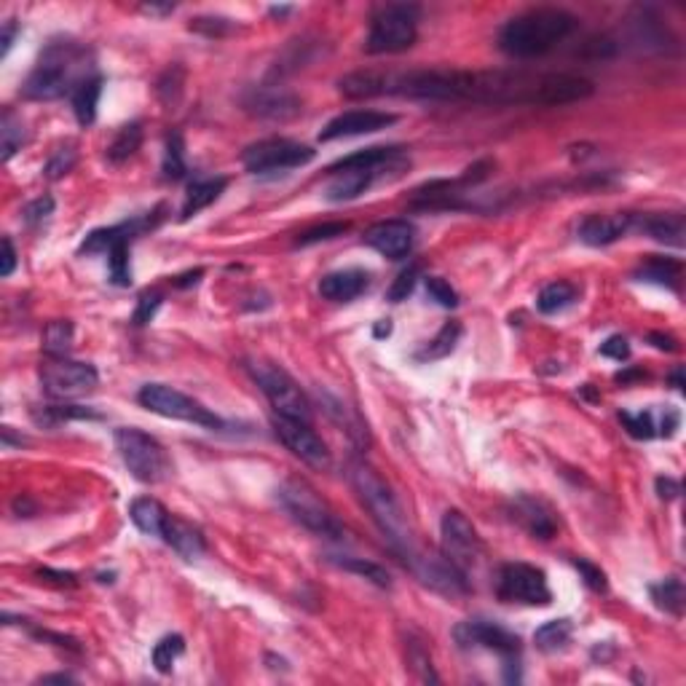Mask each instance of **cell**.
Wrapping results in <instances>:
<instances>
[{
	"mask_svg": "<svg viewBox=\"0 0 686 686\" xmlns=\"http://www.w3.org/2000/svg\"><path fill=\"white\" fill-rule=\"evenodd\" d=\"M16 268V249L8 236H3V257H0V276H11Z\"/></svg>",
	"mask_w": 686,
	"mask_h": 686,
	"instance_id": "obj_53",
	"label": "cell"
},
{
	"mask_svg": "<svg viewBox=\"0 0 686 686\" xmlns=\"http://www.w3.org/2000/svg\"><path fill=\"white\" fill-rule=\"evenodd\" d=\"M343 97H408L435 103L477 105H539L558 108L592 97V84L573 73H515V70H458L432 68L408 73L357 70L338 81Z\"/></svg>",
	"mask_w": 686,
	"mask_h": 686,
	"instance_id": "obj_1",
	"label": "cell"
},
{
	"mask_svg": "<svg viewBox=\"0 0 686 686\" xmlns=\"http://www.w3.org/2000/svg\"><path fill=\"white\" fill-rule=\"evenodd\" d=\"M252 108H255L257 115H268V118H287V115H295L301 111L295 97L279 95V92H260V95H255Z\"/></svg>",
	"mask_w": 686,
	"mask_h": 686,
	"instance_id": "obj_35",
	"label": "cell"
},
{
	"mask_svg": "<svg viewBox=\"0 0 686 686\" xmlns=\"http://www.w3.org/2000/svg\"><path fill=\"white\" fill-rule=\"evenodd\" d=\"M389 333H392L389 320H381V325H375V338H384V336H389Z\"/></svg>",
	"mask_w": 686,
	"mask_h": 686,
	"instance_id": "obj_60",
	"label": "cell"
},
{
	"mask_svg": "<svg viewBox=\"0 0 686 686\" xmlns=\"http://www.w3.org/2000/svg\"><path fill=\"white\" fill-rule=\"evenodd\" d=\"M351 485L357 491V496L362 499V504L367 507V512L373 515V520L378 523V528L384 531V537L389 539L392 550L408 564L419 547L408 531V520H405V512L400 507V501L394 499L392 488L384 483V477L365 461H354L351 464Z\"/></svg>",
	"mask_w": 686,
	"mask_h": 686,
	"instance_id": "obj_4",
	"label": "cell"
},
{
	"mask_svg": "<svg viewBox=\"0 0 686 686\" xmlns=\"http://www.w3.org/2000/svg\"><path fill=\"white\" fill-rule=\"evenodd\" d=\"M183 652H185L183 636H164V638L153 646V665H156V671H158V673H169Z\"/></svg>",
	"mask_w": 686,
	"mask_h": 686,
	"instance_id": "obj_38",
	"label": "cell"
},
{
	"mask_svg": "<svg viewBox=\"0 0 686 686\" xmlns=\"http://www.w3.org/2000/svg\"><path fill=\"white\" fill-rule=\"evenodd\" d=\"M657 493H660V499H676L681 493V485L671 477H660L657 480Z\"/></svg>",
	"mask_w": 686,
	"mask_h": 686,
	"instance_id": "obj_54",
	"label": "cell"
},
{
	"mask_svg": "<svg viewBox=\"0 0 686 686\" xmlns=\"http://www.w3.org/2000/svg\"><path fill=\"white\" fill-rule=\"evenodd\" d=\"M164 177L167 180H180L185 177L188 172V164H185V142H183V134L180 131H172L167 137V148H164Z\"/></svg>",
	"mask_w": 686,
	"mask_h": 686,
	"instance_id": "obj_36",
	"label": "cell"
},
{
	"mask_svg": "<svg viewBox=\"0 0 686 686\" xmlns=\"http://www.w3.org/2000/svg\"><path fill=\"white\" fill-rule=\"evenodd\" d=\"M142 11H145V14H172L175 5H172V3H167V5H153V3H150V5H142Z\"/></svg>",
	"mask_w": 686,
	"mask_h": 686,
	"instance_id": "obj_58",
	"label": "cell"
},
{
	"mask_svg": "<svg viewBox=\"0 0 686 686\" xmlns=\"http://www.w3.org/2000/svg\"><path fill=\"white\" fill-rule=\"evenodd\" d=\"M649 592H652V600H654L657 609H663L673 617H681V611H684V584H681L679 576H671V579H663V582L652 584Z\"/></svg>",
	"mask_w": 686,
	"mask_h": 686,
	"instance_id": "obj_31",
	"label": "cell"
},
{
	"mask_svg": "<svg viewBox=\"0 0 686 686\" xmlns=\"http://www.w3.org/2000/svg\"><path fill=\"white\" fill-rule=\"evenodd\" d=\"M671 381H673L676 389H684V367H676L673 375H671Z\"/></svg>",
	"mask_w": 686,
	"mask_h": 686,
	"instance_id": "obj_61",
	"label": "cell"
},
{
	"mask_svg": "<svg viewBox=\"0 0 686 686\" xmlns=\"http://www.w3.org/2000/svg\"><path fill=\"white\" fill-rule=\"evenodd\" d=\"M427 293L435 303H440L443 309H456L458 306V293L440 276H429L427 279Z\"/></svg>",
	"mask_w": 686,
	"mask_h": 686,
	"instance_id": "obj_44",
	"label": "cell"
},
{
	"mask_svg": "<svg viewBox=\"0 0 686 686\" xmlns=\"http://www.w3.org/2000/svg\"><path fill=\"white\" fill-rule=\"evenodd\" d=\"M0 140H3V161H11V156L22 148L24 142V126L22 118L5 111L3 121H0Z\"/></svg>",
	"mask_w": 686,
	"mask_h": 686,
	"instance_id": "obj_39",
	"label": "cell"
},
{
	"mask_svg": "<svg viewBox=\"0 0 686 686\" xmlns=\"http://www.w3.org/2000/svg\"><path fill=\"white\" fill-rule=\"evenodd\" d=\"M458 338H461V325H458V322H446V325L440 328V333H438L432 341L424 343V346L416 351V359H419V362L446 359V357L456 348Z\"/></svg>",
	"mask_w": 686,
	"mask_h": 686,
	"instance_id": "obj_29",
	"label": "cell"
},
{
	"mask_svg": "<svg viewBox=\"0 0 686 686\" xmlns=\"http://www.w3.org/2000/svg\"><path fill=\"white\" fill-rule=\"evenodd\" d=\"M161 306V295L158 293H145L140 301H137V309H134V325H148L156 311Z\"/></svg>",
	"mask_w": 686,
	"mask_h": 686,
	"instance_id": "obj_47",
	"label": "cell"
},
{
	"mask_svg": "<svg viewBox=\"0 0 686 686\" xmlns=\"http://www.w3.org/2000/svg\"><path fill=\"white\" fill-rule=\"evenodd\" d=\"M252 378L257 381L260 392L268 397V402L274 405L276 416L284 419H295V421H306L311 424V405L306 400V394L301 392V386L274 362H252L249 365Z\"/></svg>",
	"mask_w": 686,
	"mask_h": 686,
	"instance_id": "obj_11",
	"label": "cell"
},
{
	"mask_svg": "<svg viewBox=\"0 0 686 686\" xmlns=\"http://www.w3.org/2000/svg\"><path fill=\"white\" fill-rule=\"evenodd\" d=\"M230 24L229 19H194V24H191V30H196V32H204V35H210V38H221V35H226L230 32Z\"/></svg>",
	"mask_w": 686,
	"mask_h": 686,
	"instance_id": "obj_51",
	"label": "cell"
},
{
	"mask_svg": "<svg viewBox=\"0 0 686 686\" xmlns=\"http://www.w3.org/2000/svg\"><path fill=\"white\" fill-rule=\"evenodd\" d=\"M32 419L43 427H57L62 421H84V419H103L100 413H95L92 408H81V405H46L32 411Z\"/></svg>",
	"mask_w": 686,
	"mask_h": 686,
	"instance_id": "obj_32",
	"label": "cell"
},
{
	"mask_svg": "<svg viewBox=\"0 0 686 686\" xmlns=\"http://www.w3.org/2000/svg\"><path fill=\"white\" fill-rule=\"evenodd\" d=\"M649 343L654 346V348H660V351H676L679 348V343L673 336H665V333H652L649 336Z\"/></svg>",
	"mask_w": 686,
	"mask_h": 686,
	"instance_id": "obj_55",
	"label": "cell"
},
{
	"mask_svg": "<svg viewBox=\"0 0 686 686\" xmlns=\"http://www.w3.org/2000/svg\"><path fill=\"white\" fill-rule=\"evenodd\" d=\"M419 279H421V266H419V263H411L405 271H400V274H397V279H394V284L389 287L386 298H389L392 303H400V301H405V298H408V295L416 290Z\"/></svg>",
	"mask_w": 686,
	"mask_h": 686,
	"instance_id": "obj_42",
	"label": "cell"
},
{
	"mask_svg": "<svg viewBox=\"0 0 686 686\" xmlns=\"http://www.w3.org/2000/svg\"><path fill=\"white\" fill-rule=\"evenodd\" d=\"M100 384V373L89 362H76L68 357H51L41 365V386L54 400H76L89 394Z\"/></svg>",
	"mask_w": 686,
	"mask_h": 686,
	"instance_id": "obj_14",
	"label": "cell"
},
{
	"mask_svg": "<svg viewBox=\"0 0 686 686\" xmlns=\"http://www.w3.org/2000/svg\"><path fill=\"white\" fill-rule=\"evenodd\" d=\"M400 169H405V156L400 148H365L330 167L325 199L333 204L354 202L365 191H370L375 180L389 177V172L397 177Z\"/></svg>",
	"mask_w": 686,
	"mask_h": 686,
	"instance_id": "obj_5",
	"label": "cell"
},
{
	"mask_svg": "<svg viewBox=\"0 0 686 686\" xmlns=\"http://www.w3.org/2000/svg\"><path fill=\"white\" fill-rule=\"evenodd\" d=\"M392 123H397V115L394 113H384V111H348V113L336 115L320 131V140L322 142H333V140H343V137L375 134L381 129H389Z\"/></svg>",
	"mask_w": 686,
	"mask_h": 686,
	"instance_id": "obj_18",
	"label": "cell"
},
{
	"mask_svg": "<svg viewBox=\"0 0 686 686\" xmlns=\"http://www.w3.org/2000/svg\"><path fill=\"white\" fill-rule=\"evenodd\" d=\"M576 295H579L576 287L569 284V282H553V284H547V287L539 293L537 309H539L542 314H547V317L561 314V311H566L569 306H573Z\"/></svg>",
	"mask_w": 686,
	"mask_h": 686,
	"instance_id": "obj_30",
	"label": "cell"
},
{
	"mask_svg": "<svg viewBox=\"0 0 686 686\" xmlns=\"http://www.w3.org/2000/svg\"><path fill=\"white\" fill-rule=\"evenodd\" d=\"M458 646L464 649H491L504 660L507 681H518V665H520V641L518 636H512L510 630H504L501 625L491 622V619H466L461 622L456 630Z\"/></svg>",
	"mask_w": 686,
	"mask_h": 686,
	"instance_id": "obj_12",
	"label": "cell"
},
{
	"mask_svg": "<svg viewBox=\"0 0 686 686\" xmlns=\"http://www.w3.org/2000/svg\"><path fill=\"white\" fill-rule=\"evenodd\" d=\"M512 520H518L534 539H553L558 531L555 512L534 496H515L512 499Z\"/></svg>",
	"mask_w": 686,
	"mask_h": 686,
	"instance_id": "obj_20",
	"label": "cell"
},
{
	"mask_svg": "<svg viewBox=\"0 0 686 686\" xmlns=\"http://www.w3.org/2000/svg\"><path fill=\"white\" fill-rule=\"evenodd\" d=\"M76 167V150L73 148H59L51 161L46 164V177L49 180H59L62 175H68Z\"/></svg>",
	"mask_w": 686,
	"mask_h": 686,
	"instance_id": "obj_45",
	"label": "cell"
},
{
	"mask_svg": "<svg viewBox=\"0 0 686 686\" xmlns=\"http://www.w3.org/2000/svg\"><path fill=\"white\" fill-rule=\"evenodd\" d=\"M636 215L627 212H609V215H590L579 226V239L590 247H606L622 239L627 230L636 229Z\"/></svg>",
	"mask_w": 686,
	"mask_h": 686,
	"instance_id": "obj_21",
	"label": "cell"
},
{
	"mask_svg": "<svg viewBox=\"0 0 686 686\" xmlns=\"http://www.w3.org/2000/svg\"><path fill=\"white\" fill-rule=\"evenodd\" d=\"M129 515H131L134 526H137L142 534H148V537H158V539H161L164 526H167V520H169V512L164 510V504H161V501H156V499H150V496L134 499V501H131V507H129Z\"/></svg>",
	"mask_w": 686,
	"mask_h": 686,
	"instance_id": "obj_25",
	"label": "cell"
},
{
	"mask_svg": "<svg viewBox=\"0 0 686 686\" xmlns=\"http://www.w3.org/2000/svg\"><path fill=\"white\" fill-rule=\"evenodd\" d=\"M314 161V150L303 142L284 140V137H271L252 142L241 153V164L252 175H266V172H284V169H298Z\"/></svg>",
	"mask_w": 686,
	"mask_h": 686,
	"instance_id": "obj_13",
	"label": "cell"
},
{
	"mask_svg": "<svg viewBox=\"0 0 686 686\" xmlns=\"http://www.w3.org/2000/svg\"><path fill=\"white\" fill-rule=\"evenodd\" d=\"M346 230H348V223H325V226L303 230V233L295 239V247H311V244H320V241H328V239L343 236Z\"/></svg>",
	"mask_w": 686,
	"mask_h": 686,
	"instance_id": "obj_43",
	"label": "cell"
},
{
	"mask_svg": "<svg viewBox=\"0 0 686 686\" xmlns=\"http://www.w3.org/2000/svg\"><path fill=\"white\" fill-rule=\"evenodd\" d=\"M229 180L226 177H207V180H196L188 185V194H185V202H183V210H180V221H191L196 218L202 210H207L210 204H215L223 191H226Z\"/></svg>",
	"mask_w": 686,
	"mask_h": 686,
	"instance_id": "obj_24",
	"label": "cell"
},
{
	"mask_svg": "<svg viewBox=\"0 0 686 686\" xmlns=\"http://www.w3.org/2000/svg\"><path fill=\"white\" fill-rule=\"evenodd\" d=\"M202 274H204V271H202V268H196L194 274H185V276H180V279H177L175 284H177V287H188V284H196Z\"/></svg>",
	"mask_w": 686,
	"mask_h": 686,
	"instance_id": "obj_57",
	"label": "cell"
},
{
	"mask_svg": "<svg viewBox=\"0 0 686 686\" xmlns=\"http://www.w3.org/2000/svg\"><path fill=\"white\" fill-rule=\"evenodd\" d=\"M279 501L282 507L309 531L328 537V539H341L343 528L330 512V507L317 496V491L303 483V480H287L279 485Z\"/></svg>",
	"mask_w": 686,
	"mask_h": 686,
	"instance_id": "obj_10",
	"label": "cell"
},
{
	"mask_svg": "<svg viewBox=\"0 0 686 686\" xmlns=\"http://www.w3.org/2000/svg\"><path fill=\"white\" fill-rule=\"evenodd\" d=\"M161 539H164L175 553H180L185 561H196V558H202V555L207 553V542H204L202 531L194 528V526H188L185 520L172 518V515H169V520H167V526H164Z\"/></svg>",
	"mask_w": 686,
	"mask_h": 686,
	"instance_id": "obj_23",
	"label": "cell"
},
{
	"mask_svg": "<svg viewBox=\"0 0 686 686\" xmlns=\"http://www.w3.org/2000/svg\"><path fill=\"white\" fill-rule=\"evenodd\" d=\"M73 325L68 320H57V322H49L46 330H43V348L49 357H68L70 346H73Z\"/></svg>",
	"mask_w": 686,
	"mask_h": 686,
	"instance_id": "obj_37",
	"label": "cell"
},
{
	"mask_svg": "<svg viewBox=\"0 0 686 686\" xmlns=\"http://www.w3.org/2000/svg\"><path fill=\"white\" fill-rule=\"evenodd\" d=\"M411 663H413V668L419 671V676H421V681H440L438 676H435V671H432V660H429V654L424 652V646L421 644H411Z\"/></svg>",
	"mask_w": 686,
	"mask_h": 686,
	"instance_id": "obj_48",
	"label": "cell"
},
{
	"mask_svg": "<svg viewBox=\"0 0 686 686\" xmlns=\"http://www.w3.org/2000/svg\"><path fill=\"white\" fill-rule=\"evenodd\" d=\"M573 566H576V572L582 573V579L590 590H595V592L606 590V573L600 572L598 566H592L590 561H573Z\"/></svg>",
	"mask_w": 686,
	"mask_h": 686,
	"instance_id": "obj_49",
	"label": "cell"
},
{
	"mask_svg": "<svg viewBox=\"0 0 686 686\" xmlns=\"http://www.w3.org/2000/svg\"><path fill=\"white\" fill-rule=\"evenodd\" d=\"M636 276L641 282H654V284H671V287H676L679 276H681V263L679 260H668V257H652V260H646L638 268Z\"/></svg>",
	"mask_w": 686,
	"mask_h": 686,
	"instance_id": "obj_34",
	"label": "cell"
},
{
	"mask_svg": "<svg viewBox=\"0 0 686 686\" xmlns=\"http://www.w3.org/2000/svg\"><path fill=\"white\" fill-rule=\"evenodd\" d=\"M274 429H276L279 440H282L295 456L303 458L306 464H311V466H317V469H322V466L330 464V451H328V446L322 443V438L311 429V424L276 416V419H274Z\"/></svg>",
	"mask_w": 686,
	"mask_h": 686,
	"instance_id": "obj_17",
	"label": "cell"
},
{
	"mask_svg": "<svg viewBox=\"0 0 686 686\" xmlns=\"http://www.w3.org/2000/svg\"><path fill=\"white\" fill-rule=\"evenodd\" d=\"M421 8L413 3H389L378 8L370 19V32L365 41L367 54H400L408 51L419 38Z\"/></svg>",
	"mask_w": 686,
	"mask_h": 686,
	"instance_id": "obj_6",
	"label": "cell"
},
{
	"mask_svg": "<svg viewBox=\"0 0 686 686\" xmlns=\"http://www.w3.org/2000/svg\"><path fill=\"white\" fill-rule=\"evenodd\" d=\"M636 226L646 230L654 241L671 244V247H684V215L671 212V215H646L636 221Z\"/></svg>",
	"mask_w": 686,
	"mask_h": 686,
	"instance_id": "obj_26",
	"label": "cell"
},
{
	"mask_svg": "<svg viewBox=\"0 0 686 686\" xmlns=\"http://www.w3.org/2000/svg\"><path fill=\"white\" fill-rule=\"evenodd\" d=\"M496 595L504 603L523 606H547L553 600L547 573L528 564H504L496 576Z\"/></svg>",
	"mask_w": 686,
	"mask_h": 686,
	"instance_id": "obj_15",
	"label": "cell"
},
{
	"mask_svg": "<svg viewBox=\"0 0 686 686\" xmlns=\"http://www.w3.org/2000/svg\"><path fill=\"white\" fill-rule=\"evenodd\" d=\"M413 241H416V229L408 221H384L365 233V244L389 260L408 257L413 249Z\"/></svg>",
	"mask_w": 686,
	"mask_h": 686,
	"instance_id": "obj_19",
	"label": "cell"
},
{
	"mask_svg": "<svg viewBox=\"0 0 686 686\" xmlns=\"http://www.w3.org/2000/svg\"><path fill=\"white\" fill-rule=\"evenodd\" d=\"M145 229H153L150 215L126 221L121 226H111V229H97L92 230L84 244L81 252L84 255H108V266H111V279L118 287H129L131 284V266H129V244L137 233H142Z\"/></svg>",
	"mask_w": 686,
	"mask_h": 686,
	"instance_id": "obj_8",
	"label": "cell"
},
{
	"mask_svg": "<svg viewBox=\"0 0 686 686\" xmlns=\"http://www.w3.org/2000/svg\"><path fill=\"white\" fill-rule=\"evenodd\" d=\"M290 11H293L290 5H282V8H279V5H274V8H271V14H274V16H284V14H290Z\"/></svg>",
	"mask_w": 686,
	"mask_h": 686,
	"instance_id": "obj_62",
	"label": "cell"
},
{
	"mask_svg": "<svg viewBox=\"0 0 686 686\" xmlns=\"http://www.w3.org/2000/svg\"><path fill=\"white\" fill-rule=\"evenodd\" d=\"M14 32H16V22L8 19L5 27H3V57L8 54V49H11V43H14Z\"/></svg>",
	"mask_w": 686,
	"mask_h": 686,
	"instance_id": "obj_56",
	"label": "cell"
},
{
	"mask_svg": "<svg viewBox=\"0 0 686 686\" xmlns=\"http://www.w3.org/2000/svg\"><path fill=\"white\" fill-rule=\"evenodd\" d=\"M600 354L609 357V359L625 362V359H630V343H627V338H622V336H611V338H606V341L600 343Z\"/></svg>",
	"mask_w": 686,
	"mask_h": 686,
	"instance_id": "obj_50",
	"label": "cell"
},
{
	"mask_svg": "<svg viewBox=\"0 0 686 686\" xmlns=\"http://www.w3.org/2000/svg\"><path fill=\"white\" fill-rule=\"evenodd\" d=\"M140 145H142V123H126V126H121L118 129V134H115V140L108 145V161L111 164H123V161H129L137 150H140Z\"/></svg>",
	"mask_w": 686,
	"mask_h": 686,
	"instance_id": "obj_33",
	"label": "cell"
},
{
	"mask_svg": "<svg viewBox=\"0 0 686 686\" xmlns=\"http://www.w3.org/2000/svg\"><path fill=\"white\" fill-rule=\"evenodd\" d=\"M41 684H73V679L65 676V673H59V676H46V679H41Z\"/></svg>",
	"mask_w": 686,
	"mask_h": 686,
	"instance_id": "obj_59",
	"label": "cell"
},
{
	"mask_svg": "<svg viewBox=\"0 0 686 686\" xmlns=\"http://www.w3.org/2000/svg\"><path fill=\"white\" fill-rule=\"evenodd\" d=\"M100 97H103V78L92 76L89 81H84L76 92H73V113L78 118L81 126H92L97 118V108H100Z\"/></svg>",
	"mask_w": 686,
	"mask_h": 686,
	"instance_id": "obj_27",
	"label": "cell"
},
{
	"mask_svg": "<svg viewBox=\"0 0 686 686\" xmlns=\"http://www.w3.org/2000/svg\"><path fill=\"white\" fill-rule=\"evenodd\" d=\"M572 619H553V622H545L537 633H534V644L547 652V654H555V652H564L572 641Z\"/></svg>",
	"mask_w": 686,
	"mask_h": 686,
	"instance_id": "obj_28",
	"label": "cell"
},
{
	"mask_svg": "<svg viewBox=\"0 0 686 686\" xmlns=\"http://www.w3.org/2000/svg\"><path fill=\"white\" fill-rule=\"evenodd\" d=\"M576 27L579 19L564 8H531L499 30V49L515 59L542 57L572 38Z\"/></svg>",
	"mask_w": 686,
	"mask_h": 686,
	"instance_id": "obj_3",
	"label": "cell"
},
{
	"mask_svg": "<svg viewBox=\"0 0 686 686\" xmlns=\"http://www.w3.org/2000/svg\"><path fill=\"white\" fill-rule=\"evenodd\" d=\"M115 451L140 483H161L172 469L161 443L134 427L115 429Z\"/></svg>",
	"mask_w": 686,
	"mask_h": 686,
	"instance_id": "obj_9",
	"label": "cell"
},
{
	"mask_svg": "<svg viewBox=\"0 0 686 686\" xmlns=\"http://www.w3.org/2000/svg\"><path fill=\"white\" fill-rule=\"evenodd\" d=\"M54 212V199L51 196H43V199H35V202H30L27 207H24V223L27 226H38V223H43L49 215Z\"/></svg>",
	"mask_w": 686,
	"mask_h": 686,
	"instance_id": "obj_46",
	"label": "cell"
},
{
	"mask_svg": "<svg viewBox=\"0 0 686 686\" xmlns=\"http://www.w3.org/2000/svg\"><path fill=\"white\" fill-rule=\"evenodd\" d=\"M338 566L346 569V572L357 573V576L370 579V582L378 584V587H392V576H389V572H386L384 566H378V564L365 561V558H346V561H338Z\"/></svg>",
	"mask_w": 686,
	"mask_h": 686,
	"instance_id": "obj_41",
	"label": "cell"
},
{
	"mask_svg": "<svg viewBox=\"0 0 686 686\" xmlns=\"http://www.w3.org/2000/svg\"><path fill=\"white\" fill-rule=\"evenodd\" d=\"M137 402L156 413V416H164V419H175V421H185V424H196V427H204V429H226V421L212 413L210 408H204L199 400L167 386V384H145L140 392H137Z\"/></svg>",
	"mask_w": 686,
	"mask_h": 686,
	"instance_id": "obj_7",
	"label": "cell"
},
{
	"mask_svg": "<svg viewBox=\"0 0 686 686\" xmlns=\"http://www.w3.org/2000/svg\"><path fill=\"white\" fill-rule=\"evenodd\" d=\"M679 427H681V413H679L676 408H665V411H663V419H660V424H657V435H660V438H673Z\"/></svg>",
	"mask_w": 686,
	"mask_h": 686,
	"instance_id": "obj_52",
	"label": "cell"
},
{
	"mask_svg": "<svg viewBox=\"0 0 686 686\" xmlns=\"http://www.w3.org/2000/svg\"><path fill=\"white\" fill-rule=\"evenodd\" d=\"M440 537H443V555L456 566L458 572L466 573L477 566L483 555V542L474 531V526L464 518V512L448 510L440 523Z\"/></svg>",
	"mask_w": 686,
	"mask_h": 686,
	"instance_id": "obj_16",
	"label": "cell"
},
{
	"mask_svg": "<svg viewBox=\"0 0 686 686\" xmlns=\"http://www.w3.org/2000/svg\"><path fill=\"white\" fill-rule=\"evenodd\" d=\"M619 421L636 440H652L657 438V421L652 411H638V413H619Z\"/></svg>",
	"mask_w": 686,
	"mask_h": 686,
	"instance_id": "obj_40",
	"label": "cell"
},
{
	"mask_svg": "<svg viewBox=\"0 0 686 686\" xmlns=\"http://www.w3.org/2000/svg\"><path fill=\"white\" fill-rule=\"evenodd\" d=\"M370 284V276L359 268H343V271H333L328 276H322L320 282V295L333 301V303H346L359 298Z\"/></svg>",
	"mask_w": 686,
	"mask_h": 686,
	"instance_id": "obj_22",
	"label": "cell"
},
{
	"mask_svg": "<svg viewBox=\"0 0 686 686\" xmlns=\"http://www.w3.org/2000/svg\"><path fill=\"white\" fill-rule=\"evenodd\" d=\"M92 76L97 73L86 46L76 41H54L41 51L22 92L27 100H38V103L59 100L65 95L73 97V92Z\"/></svg>",
	"mask_w": 686,
	"mask_h": 686,
	"instance_id": "obj_2",
	"label": "cell"
}]
</instances>
